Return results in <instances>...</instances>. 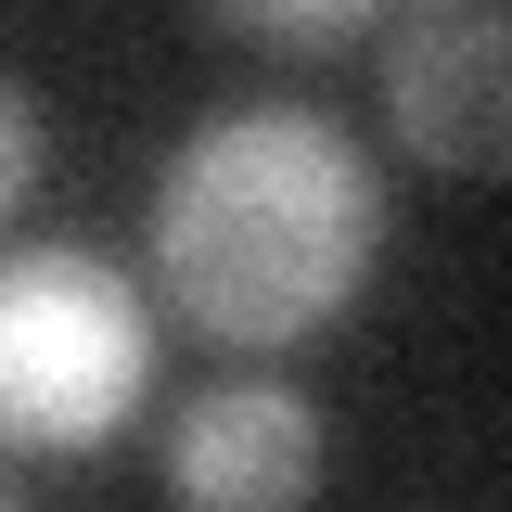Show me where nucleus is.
Returning <instances> with one entry per match:
<instances>
[{"mask_svg": "<svg viewBox=\"0 0 512 512\" xmlns=\"http://www.w3.org/2000/svg\"><path fill=\"white\" fill-rule=\"evenodd\" d=\"M384 256L372 154L308 103H218L154 167V282L218 346H295Z\"/></svg>", "mask_w": 512, "mask_h": 512, "instance_id": "obj_1", "label": "nucleus"}, {"mask_svg": "<svg viewBox=\"0 0 512 512\" xmlns=\"http://www.w3.org/2000/svg\"><path fill=\"white\" fill-rule=\"evenodd\" d=\"M0 512H13V487H0Z\"/></svg>", "mask_w": 512, "mask_h": 512, "instance_id": "obj_7", "label": "nucleus"}, {"mask_svg": "<svg viewBox=\"0 0 512 512\" xmlns=\"http://www.w3.org/2000/svg\"><path fill=\"white\" fill-rule=\"evenodd\" d=\"M320 410L282 372H231L167 410V500L180 512H308Z\"/></svg>", "mask_w": 512, "mask_h": 512, "instance_id": "obj_4", "label": "nucleus"}, {"mask_svg": "<svg viewBox=\"0 0 512 512\" xmlns=\"http://www.w3.org/2000/svg\"><path fill=\"white\" fill-rule=\"evenodd\" d=\"M154 384V308L90 244H0V448H103Z\"/></svg>", "mask_w": 512, "mask_h": 512, "instance_id": "obj_2", "label": "nucleus"}, {"mask_svg": "<svg viewBox=\"0 0 512 512\" xmlns=\"http://www.w3.org/2000/svg\"><path fill=\"white\" fill-rule=\"evenodd\" d=\"M26 192H39V103L0 77V218H13Z\"/></svg>", "mask_w": 512, "mask_h": 512, "instance_id": "obj_6", "label": "nucleus"}, {"mask_svg": "<svg viewBox=\"0 0 512 512\" xmlns=\"http://www.w3.org/2000/svg\"><path fill=\"white\" fill-rule=\"evenodd\" d=\"M205 26H218L231 52H359L384 13H372V0H282V13L256 0V13H205Z\"/></svg>", "mask_w": 512, "mask_h": 512, "instance_id": "obj_5", "label": "nucleus"}, {"mask_svg": "<svg viewBox=\"0 0 512 512\" xmlns=\"http://www.w3.org/2000/svg\"><path fill=\"white\" fill-rule=\"evenodd\" d=\"M372 52H384V128L448 180H487L512 141V116H500L512 103V26L487 0H436V13L372 26Z\"/></svg>", "mask_w": 512, "mask_h": 512, "instance_id": "obj_3", "label": "nucleus"}]
</instances>
